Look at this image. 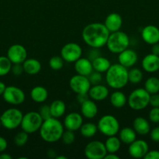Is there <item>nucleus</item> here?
<instances>
[{
  "instance_id": "obj_31",
  "label": "nucleus",
  "mask_w": 159,
  "mask_h": 159,
  "mask_svg": "<svg viewBox=\"0 0 159 159\" xmlns=\"http://www.w3.org/2000/svg\"><path fill=\"white\" fill-rule=\"evenodd\" d=\"M98 130V127L96 124L91 122L83 124L80 128L81 135L86 138H90L94 137L97 134Z\"/></svg>"
},
{
  "instance_id": "obj_40",
  "label": "nucleus",
  "mask_w": 159,
  "mask_h": 159,
  "mask_svg": "<svg viewBox=\"0 0 159 159\" xmlns=\"http://www.w3.org/2000/svg\"><path fill=\"white\" fill-rule=\"evenodd\" d=\"M39 114L42 117V119L45 120L49 119V118L52 117L51 114V110H50V106L48 105H43L40 107L38 111Z\"/></svg>"
},
{
  "instance_id": "obj_13",
  "label": "nucleus",
  "mask_w": 159,
  "mask_h": 159,
  "mask_svg": "<svg viewBox=\"0 0 159 159\" xmlns=\"http://www.w3.org/2000/svg\"><path fill=\"white\" fill-rule=\"evenodd\" d=\"M6 56L12 64H23L27 58V51L24 46L16 43L9 47Z\"/></svg>"
},
{
  "instance_id": "obj_19",
  "label": "nucleus",
  "mask_w": 159,
  "mask_h": 159,
  "mask_svg": "<svg viewBox=\"0 0 159 159\" xmlns=\"http://www.w3.org/2000/svg\"><path fill=\"white\" fill-rule=\"evenodd\" d=\"M141 65L146 72H156L159 70V56L152 53L147 54L142 60Z\"/></svg>"
},
{
  "instance_id": "obj_22",
  "label": "nucleus",
  "mask_w": 159,
  "mask_h": 159,
  "mask_svg": "<svg viewBox=\"0 0 159 159\" xmlns=\"http://www.w3.org/2000/svg\"><path fill=\"white\" fill-rule=\"evenodd\" d=\"M74 69L76 74L88 76L94 71L92 61L88 57H82L74 62Z\"/></svg>"
},
{
  "instance_id": "obj_17",
  "label": "nucleus",
  "mask_w": 159,
  "mask_h": 159,
  "mask_svg": "<svg viewBox=\"0 0 159 159\" xmlns=\"http://www.w3.org/2000/svg\"><path fill=\"white\" fill-rule=\"evenodd\" d=\"M141 37L143 41L150 45L159 43V28L154 25H147L141 30Z\"/></svg>"
},
{
  "instance_id": "obj_21",
  "label": "nucleus",
  "mask_w": 159,
  "mask_h": 159,
  "mask_svg": "<svg viewBox=\"0 0 159 159\" xmlns=\"http://www.w3.org/2000/svg\"><path fill=\"white\" fill-rule=\"evenodd\" d=\"M80 112L82 116L87 119H93L98 115V107L95 101L87 99L80 103Z\"/></svg>"
},
{
  "instance_id": "obj_41",
  "label": "nucleus",
  "mask_w": 159,
  "mask_h": 159,
  "mask_svg": "<svg viewBox=\"0 0 159 159\" xmlns=\"http://www.w3.org/2000/svg\"><path fill=\"white\" fill-rule=\"evenodd\" d=\"M11 71L16 76H19L23 72V67L22 64H12Z\"/></svg>"
},
{
  "instance_id": "obj_7",
  "label": "nucleus",
  "mask_w": 159,
  "mask_h": 159,
  "mask_svg": "<svg viewBox=\"0 0 159 159\" xmlns=\"http://www.w3.org/2000/svg\"><path fill=\"white\" fill-rule=\"evenodd\" d=\"M23 116V113L19 109H7L0 116L2 126L7 130H15L20 127Z\"/></svg>"
},
{
  "instance_id": "obj_38",
  "label": "nucleus",
  "mask_w": 159,
  "mask_h": 159,
  "mask_svg": "<svg viewBox=\"0 0 159 159\" xmlns=\"http://www.w3.org/2000/svg\"><path fill=\"white\" fill-rule=\"evenodd\" d=\"M102 73L98 72V71H93L87 77H88L89 80H90L91 85H98V84H101V81H102Z\"/></svg>"
},
{
  "instance_id": "obj_49",
  "label": "nucleus",
  "mask_w": 159,
  "mask_h": 159,
  "mask_svg": "<svg viewBox=\"0 0 159 159\" xmlns=\"http://www.w3.org/2000/svg\"><path fill=\"white\" fill-rule=\"evenodd\" d=\"M120 157L116 153H107L104 159H119Z\"/></svg>"
},
{
  "instance_id": "obj_1",
  "label": "nucleus",
  "mask_w": 159,
  "mask_h": 159,
  "mask_svg": "<svg viewBox=\"0 0 159 159\" xmlns=\"http://www.w3.org/2000/svg\"><path fill=\"white\" fill-rule=\"evenodd\" d=\"M110 32L102 23H91L86 25L82 30V39L91 48H101L105 46Z\"/></svg>"
},
{
  "instance_id": "obj_42",
  "label": "nucleus",
  "mask_w": 159,
  "mask_h": 159,
  "mask_svg": "<svg viewBox=\"0 0 159 159\" xmlns=\"http://www.w3.org/2000/svg\"><path fill=\"white\" fill-rule=\"evenodd\" d=\"M150 138L154 142L159 143V127H154L150 131Z\"/></svg>"
},
{
  "instance_id": "obj_24",
  "label": "nucleus",
  "mask_w": 159,
  "mask_h": 159,
  "mask_svg": "<svg viewBox=\"0 0 159 159\" xmlns=\"http://www.w3.org/2000/svg\"><path fill=\"white\" fill-rule=\"evenodd\" d=\"M23 71L30 75H35L41 70V63L36 58H26L23 62Z\"/></svg>"
},
{
  "instance_id": "obj_26",
  "label": "nucleus",
  "mask_w": 159,
  "mask_h": 159,
  "mask_svg": "<svg viewBox=\"0 0 159 159\" xmlns=\"http://www.w3.org/2000/svg\"><path fill=\"white\" fill-rule=\"evenodd\" d=\"M118 138L123 144H129L137 139V133L133 128L129 127H123L118 131Z\"/></svg>"
},
{
  "instance_id": "obj_12",
  "label": "nucleus",
  "mask_w": 159,
  "mask_h": 159,
  "mask_svg": "<svg viewBox=\"0 0 159 159\" xmlns=\"http://www.w3.org/2000/svg\"><path fill=\"white\" fill-rule=\"evenodd\" d=\"M69 85L72 91L76 94H87L91 86L88 77L79 74L70 78Z\"/></svg>"
},
{
  "instance_id": "obj_44",
  "label": "nucleus",
  "mask_w": 159,
  "mask_h": 159,
  "mask_svg": "<svg viewBox=\"0 0 159 159\" xmlns=\"http://www.w3.org/2000/svg\"><path fill=\"white\" fill-rule=\"evenodd\" d=\"M145 159H159V151L152 150L148 151L147 153L144 156Z\"/></svg>"
},
{
  "instance_id": "obj_15",
  "label": "nucleus",
  "mask_w": 159,
  "mask_h": 159,
  "mask_svg": "<svg viewBox=\"0 0 159 159\" xmlns=\"http://www.w3.org/2000/svg\"><path fill=\"white\" fill-rule=\"evenodd\" d=\"M84 124V118L81 113L72 112L65 116L63 120V126L66 130L76 131L80 130Z\"/></svg>"
},
{
  "instance_id": "obj_50",
  "label": "nucleus",
  "mask_w": 159,
  "mask_h": 159,
  "mask_svg": "<svg viewBox=\"0 0 159 159\" xmlns=\"http://www.w3.org/2000/svg\"><path fill=\"white\" fill-rule=\"evenodd\" d=\"M0 159H12V156L7 153H4V152L0 153Z\"/></svg>"
},
{
  "instance_id": "obj_10",
  "label": "nucleus",
  "mask_w": 159,
  "mask_h": 159,
  "mask_svg": "<svg viewBox=\"0 0 159 159\" xmlns=\"http://www.w3.org/2000/svg\"><path fill=\"white\" fill-rule=\"evenodd\" d=\"M2 97L7 103L13 106L21 105L26 99L24 92L20 88L14 85L6 86L2 94Z\"/></svg>"
},
{
  "instance_id": "obj_33",
  "label": "nucleus",
  "mask_w": 159,
  "mask_h": 159,
  "mask_svg": "<svg viewBox=\"0 0 159 159\" xmlns=\"http://www.w3.org/2000/svg\"><path fill=\"white\" fill-rule=\"evenodd\" d=\"M143 77V72L137 68H130L128 70V79L129 82L132 84H138L142 81Z\"/></svg>"
},
{
  "instance_id": "obj_47",
  "label": "nucleus",
  "mask_w": 159,
  "mask_h": 159,
  "mask_svg": "<svg viewBox=\"0 0 159 159\" xmlns=\"http://www.w3.org/2000/svg\"><path fill=\"white\" fill-rule=\"evenodd\" d=\"M88 94H77V97H76V99H77L78 102L80 103H82L84 101H85L86 99H88Z\"/></svg>"
},
{
  "instance_id": "obj_2",
  "label": "nucleus",
  "mask_w": 159,
  "mask_h": 159,
  "mask_svg": "<svg viewBox=\"0 0 159 159\" xmlns=\"http://www.w3.org/2000/svg\"><path fill=\"white\" fill-rule=\"evenodd\" d=\"M64 126L58 118L45 120L39 130L41 138L47 143H55L61 140L64 132Z\"/></svg>"
},
{
  "instance_id": "obj_9",
  "label": "nucleus",
  "mask_w": 159,
  "mask_h": 159,
  "mask_svg": "<svg viewBox=\"0 0 159 159\" xmlns=\"http://www.w3.org/2000/svg\"><path fill=\"white\" fill-rule=\"evenodd\" d=\"M83 50L80 45L74 42H70L64 45L60 51V56L64 61L74 63L82 57Z\"/></svg>"
},
{
  "instance_id": "obj_8",
  "label": "nucleus",
  "mask_w": 159,
  "mask_h": 159,
  "mask_svg": "<svg viewBox=\"0 0 159 159\" xmlns=\"http://www.w3.org/2000/svg\"><path fill=\"white\" fill-rule=\"evenodd\" d=\"M43 121L38 112L30 111L23 116L20 127L22 130L31 134L39 131Z\"/></svg>"
},
{
  "instance_id": "obj_35",
  "label": "nucleus",
  "mask_w": 159,
  "mask_h": 159,
  "mask_svg": "<svg viewBox=\"0 0 159 159\" xmlns=\"http://www.w3.org/2000/svg\"><path fill=\"white\" fill-rule=\"evenodd\" d=\"M48 65L49 67L54 71H59V70L62 69V67L64 65V60L61 56H53L50 58L49 61H48Z\"/></svg>"
},
{
  "instance_id": "obj_25",
  "label": "nucleus",
  "mask_w": 159,
  "mask_h": 159,
  "mask_svg": "<svg viewBox=\"0 0 159 159\" xmlns=\"http://www.w3.org/2000/svg\"><path fill=\"white\" fill-rule=\"evenodd\" d=\"M48 97V90L41 85H37L31 89V98L34 102H37V103H42L46 101Z\"/></svg>"
},
{
  "instance_id": "obj_52",
  "label": "nucleus",
  "mask_w": 159,
  "mask_h": 159,
  "mask_svg": "<svg viewBox=\"0 0 159 159\" xmlns=\"http://www.w3.org/2000/svg\"><path fill=\"white\" fill-rule=\"evenodd\" d=\"M55 159H67V158L63 155H59V156L55 157Z\"/></svg>"
},
{
  "instance_id": "obj_30",
  "label": "nucleus",
  "mask_w": 159,
  "mask_h": 159,
  "mask_svg": "<svg viewBox=\"0 0 159 159\" xmlns=\"http://www.w3.org/2000/svg\"><path fill=\"white\" fill-rule=\"evenodd\" d=\"M121 141L116 135L108 137L104 142L107 153H117L121 148Z\"/></svg>"
},
{
  "instance_id": "obj_3",
  "label": "nucleus",
  "mask_w": 159,
  "mask_h": 159,
  "mask_svg": "<svg viewBox=\"0 0 159 159\" xmlns=\"http://www.w3.org/2000/svg\"><path fill=\"white\" fill-rule=\"evenodd\" d=\"M107 85L113 89H121L129 82L128 68L118 64H113L105 72Z\"/></svg>"
},
{
  "instance_id": "obj_27",
  "label": "nucleus",
  "mask_w": 159,
  "mask_h": 159,
  "mask_svg": "<svg viewBox=\"0 0 159 159\" xmlns=\"http://www.w3.org/2000/svg\"><path fill=\"white\" fill-rule=\"evenodd\" d=\"M91 61L94 71H98V72L101 73L106 72L112 65L110 61L107 57H102L101 55L97 57L96 58L92 60Z\"/></svg>"
},
{
  "instance_id": "obj_14",
  "label": "nucleus",
  "mask_w": 159,
  "mask_h": 159,
  "mask_svg": "<svg viewBox=\"0 0 159 159\" xmlns=\"http://www.w3.org/2000/svg\"><path fill=\"white\" fill-rule=\"evenodd\" d=\"M149 151V145L144 140L136 139L133 142L129 144L128 153L133 158H144Z\"/></svg>"
},
{
  "instance_id": "obj_11",
  "label": "nucleus",
  "mask_w": 159,
  "mask_h": 159,
  "mask_svg": "<svg viewBox=\"0 0 159 159\" xmlns=\"http://www.w3.org/2000/svg\"><path fill=\"white\" fill-rule=\"evenodd\" d=\"M106 154L104 143L96 140L87 143L84 148V155L88 159H104Z\"/></svg>"
},
{
  "instance_id": "obj_4",
  "label": "nucleus",
  "mask_w": 159,
  "mask_h": 159,
  "mask_svg": "<svg viewBox=\"0 0 159 159\" xmlns=\"http://www.w3.org/2000/svg\"><path fill=\"white\" fill-rule=\"evenodd\" d=\"M130 40L127 34L121 30L110 33L105 46L112 54H119L129 48Z\"/></svg>"
},
{
  "instance_id": "obj_37",
  "label": "nucleus",
  "mask_w": 159,
  "mask_h": 159,
  "mask_svg": "<svg viewBox=\"0 0 159 159\" xmlns=\"http://www.w3.org/2000/svg\"><path fill=\"white\" fill-rule=\"evenodd\" d=\"M75 139H76V136H75L74 131L70 130H64L62 138H61V140L63 142V144H66V145L73 144L75 141Z\"/></svg>"
},
{
  "instance_id": "obj_6",
  "label": "nucleus",
  "mask_w": 159,
  "mask_h": 159,
  "mask_svg": "<svg viewBox=\"0 0 159 159\" xmlns=\"http://www.w3.org/2000/svg\"><path fill=\"white\" fill-rule=\"evenodd\" d=\"M97 127L98 131L106 137L116 135L120 130V124L118 119L111 114L101 116L97 124Z\"/></svg>"
},
{
  "instance_id": "obj_36",
  "label": "nucleus",
  "mask_w": 159,
  "mask_h": 159,
  "mask_svg": "<svg viewBox=\"0 0 159 159\" xmlns=\"http://www.w3.org/2000/svg\"><path fill=\"white\" fill-rule=\"evenodd\" d=\"M28 139H29V134L22 130L18 132L14 137V144L18 147H23L26 144Z\"/></svg>"
},
{
  "instance_id": "obj_53",
  "label": "nucleus",
  "mask_w": 159,
  "mask_h": 159,
  "mask_svg": "<svg viewBox=\"0 0 159 159\" xmlns=\"http://www.w3.org/2000/svg\"><path fill=\"white\" fill-rule=\"evenodd\" d=\"M2 127V124H1V121H0V127Z\"/></svg>"
},
{
  "instance_id": "obj_18",
  "label": "nucleus",
  "mask_w": 159,
  "mask_h": 159,
  "mask_svg": "<svg viewBox=\"0 0 159 159\" xmlns=\"http://www.w3.org/2000/svg\"><path fill=\"white\" fill-rule=\"evenodd\" d=\"M88 96L94 101H102L107 99L109 95V90L107 86L101 84L93 85L88 91Z\"/></svg>"
},
{
  "instance_id": "obj_48",
  "label": "nucleus",
  "mask_w": 159,
  "mask_h": 159,
  "mask_svg": "<svg viewBox=\"0 0 159 159\" xmlns=\"http://www.w3.org/2000/svg\"><path fill=\"white\" fill-rule=\"evenodd\" d=\"M151 53L159 56V43L152 44V48H151Z\"/></svg>"
},
{
  "instance_id": "obj_29",
  "label": "nucleus",
  "mask_w": 159,
  "mask_h": 159,
  "mask_svg": "<svg viewBox=\"0 0 159 159\" xmlns=\"http://www.w3.org/2000/svg\"><path fill=\"white\" fill-rule=\"evenodd\" d=\"M110 102L112 107H114L115 108H123L127 103V97L125 95V93L117 89L116 91L113 92L111 94Z\"/></svg>"
},
{
  "instance_id": "obj_34",
  "label": "nucleus",
  "mask_w": 159,
  "mask_h": 159,
  "mask_svg": "<svg viewBox=\"0 0 159 159\" xmlns=\"http://www.w3.org/2000/svg\"><path fill=\"white\" fill-rule=\"evenodd\" d=\"M12 63L7 56H0V76H5L11 71Z\"/></svg>"
},
{
  "instance_id": "obj_5",
  "label": "nucleus",
  "mask_w": 159,
  "mask_h": 159,
  "mask_svg": "<svg viewBox=\"0 0 159 159\" xmlns=\"http://www.w3.org/2000/svg\"><path fill=\"white\" fill-rule=\"evenodd\" d=\"M151 94L144 88L132 90L127 97V104L132 110L140 111L149 105Z\"/></svg>"
},
{
  "instance_id": "obj_43",
  "label": "nucleus",
  "mask_w": 159,
  "mask_h": 159,
  "mask_svg": "<svg viewBox=\"0 0 159 159\" xmlns=\"http://www.w3.org/2000/svg\"><path fill=\"white\" fill-rule=\"evenodd\" d=\"M149 105L152 107H159V94L155 93V94H151L150 96Z\"/></svg>"
},
{
  "instance_id": "obj_28",
  "label": "nucleus",
  "mask_w": 159,
  "mask_h": 159,
  "mask_svg": "<svg viewBox=\"0 0 159 159\" xmlns=\"http://www.w3.org/2000/svg\"><path fill=\"white\" fill-rule=\"evenodd\" d=\"M50 110H51V114L52 117L60 118L65 114L66 110V105L65 102L61 99H56L51 102L50 104Z\"/></svg>"
},
{
  "instance_id": "obj_39",
  "label": "nucleus",
  "mask_w": 159,
  "mask_h": 159,
  "mask_svg": "<svg viewBox=\"0 0 159 159\" xmlns=\"http://www.w3.org/2000/svg\"><path fill=\"white\" fill-rule=\"evenodd\" d=\"M148 117L151 122L154 124H158L159 123V107H152L149 112Z\"/></svg>"
},
{
  "instance_id": "obj_16",
  "label": "nucleus",
  "mask_w": 159,
  "mask_h": 159,
  "mask_svg": "<svg viewBox=\"0 0 159 159\" xmlns=\"http://www.w3.org/2000/svg\"><path fill=\"white\" fill-rule=\"evenodd\" d=\"M118 54V63L126 68H130L133 67L138 60V55L137 52L129 48Z\"/></svg>"
},
{
  "instance_id": "obj_46",
  "label": "nucleus",
  "mask_w": 159,
  "mask_h": 159,
  "mask_svg": "<svg viewBox=\"0 0 159 159\" xmlns=\"http://www.w3.org/2000/svg\"><path fill=\"white\" fill-rule=\"evenodd\" d=\"M8 142L6 138L0 137V153L5 152L7 149Z\"/></svg>"
},
{
  "instance_id": "obj_23",
  "label": "nucleus",
  "mask_w": 159,
  "mask_h": 159,
  "mask_svg": "<svg viewBox=\"0 0 159 159\" xmlns=\"http://www.w3.org/2000/svg\"><path fill=\"white\" fill-rule=\"evenodd\" d=\"M132 128L137 134L146 136L151 131V126L147 119L142 116L136 117L132 121Z\"/></svg>"
},
{
  "instance_id": "obj_45",
  "label": "nucleus",
  "mask_w": 159,
  "mask_h": 159,
  "mask_svg": "<svg viewBox=\"0 0 159 159\" xmlns=\"http://www.w3.org/2000/svg\"><path fill=\"white\" fill-rule=\"evenodd\" d=\"M100 55H101V54H100L99 48H91V50L89 51L88 58L90 59V61H92Z\"/></svg>"
},
{
  "instance_id": "obj_51",
  "label": "nucleus",
  "mask_w": 159,
  "mask_h": 159,
  "mask_svg": "<svg viewBox=\"0 0 159 159\" xmlns=\"http://www.w3.org/2000/svg\"><path fill=\"white\" fill-rule=\"evenodd\" d=\"M6 88V84H5L4 82H2L0 81V96H2L3 93H4Z\"/></svg>"
},
{
  "instance_id": "obj_32",
  "label": "nucleus",
  "mask_w": 159,
  "mask_h": 159,
  "mask_svg": "<svg viewBox=\"0 0 159 159\" xmlns=\"http://www.w3.org/2000/svg\"><path fill=\"white\" fill-rule=\"evenodd\" d=\"M144 89L150 94H155L159 92V79L157 77H150L145 81Z\"/></svg>"
},
{
  "instance_id": "obj_20",
  "label": "nucleus",
  "mask_w": 159,
  "mask_h": 159,
  "mask_svg": "<svg viewBox=\"0 0 159 159\" xmlns=\"http://www.w3.org/2000/svg\"><path fill=\"white\" fill-rule=\"evenodd\" d=\"M123 18L117 12H111L106 16L104 24L110 33L120 30L123 26Z\"/></svg>"
}]
</instances>
